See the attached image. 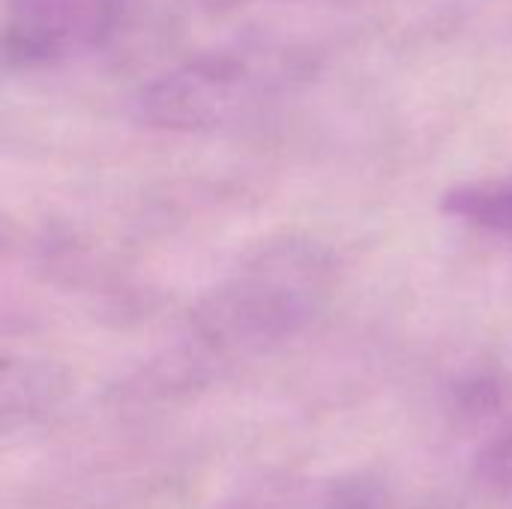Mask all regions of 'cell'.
<instances>
[{
	"label": "cell",
	"instance_id": "cell-6",
	"mask_svg": "<svg viewBox=\"0 0 512 509\" xmlns=\"http://www.w3.org/2000/svg\"><path fill=\"white\" fill-rule=\"evenodd\" d=\"M480 468H483L486 480H492L498 486H512V423L504 435H498L486 447V453L480 456Z\"/></svg>",
	"mask_w": 512,
	"mask_h": 509
},
{
	"label": "cell",
	"instance_id": "cell-2",
	"mask_svg": "<svg viewBox=\"0 0 512 509\" xmlns=\"http://www.w3.org/2000/svg\"><path fill=\"white\" fill-rule=\"evenodd\" d=\"M321 273L309 252H270L213 291L201 306V330L234 348H264L297 333L318 306Z\"/></svg>",
	"mask_w": 512,
	"mask_h": 509
},
{
	"label": "cell",
	"instance_id": "cell-3",
	"mask_svg": "<svg viewBox=\"0 0 512 509\" xmlns=\"http://www.w3.org/2000/svg\"><path fill=\"white\" fill-rule=\"evenodd\" d=\"M129 0H6L3 63L9 72L51 69L102 48Z\"/></svg>",
	"mask_w": 512,
	"mask_h": 509
},
{
	"label": "cell",
	"instance_id": "cell-1",
	"mask_svg": "<svg viewBox=\"0 0 512 509\" xmlns=\"http://www.w3.org/2000/svg\"><path fill=\"white\" fill-rule=\"evenodd\" d=\"M285 63L264 48H219L186 60L135 96V117L147 126L198 132L225 126L258 102H264L282 81Z\"/></svg>",
	"mask_w": 512,
	"mask_h": 509
},
{
	"label": "cell",
	"instance_id": "cell-5",
	"mask_svg": "<svg viewBox=\"0 0 512 509\" xmlns=\"http://www.w3.org/2000/svg\"><path fill=\"white\" fill-rule=\"evenodd\" d=\"M258 509H375V498L363 483H315Z\"/></svg>",
	"mask_w": 512,
	"mask_h": 509
},
{
	"label": "cell",
	"instance_id": "cell-4",
	"mask_svg": "<svg viewBox=\"0 0 512 509\" xmlns=\"http://www.w3.org/2000/svg\"><path fill=\"white\" fill-rule=\"evenodd\" d=\"M441 210L474 228L512 237V174L453 186L444 195Z\"/></svg>",
	"mask_w": 512,
	"mask_h": 509
}]
</instances>
